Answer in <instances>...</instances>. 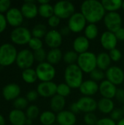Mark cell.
I'll list each match as a JSON object with an SVG mask.
<instances>
[{
	"instance_id": "ffe728a7",
	"label": "cell",
	"mask_w": 124,
	"mask_h": 125,
	"mask_svg": "<svg viewBox=\"0 0 124 125\" xmlns=\"http://www.w3.org/2000/svg\"><path fill=\"white\" fill-rule=\"evenodd\" d=\"M20 11L23 17L28 19H33L39 14L38 7L34 1H26L22 5Z\"/></svg>"
},
{
	"instance_id": "7dc6e473",
	"label": "cell",
	"mask_w": 124,
	"mask_h": 125,
	"mask_svg": "<svg viewBox=\"0 0 124 125\" xmlns=\"http://www.w3.org/2000/svg\"><path fill=\"white\" fill-rule=\"evenodd\" d=\"M38 93H37V91H34V90H32V91H30V92H29L28 93H27V94H26V99H27V100L28 101H29V102H34V101H35V100H37V97H38Z\"/></svg>"
},
{
	"instance_id": "6125c7cd",
	"label": "cell",
	"mask_w": 124,
	"mask_h": 125,
	"mask_svg": "<svg viewBox=\"0 0 124 125\" xmlns=\"http://www.w3.org/2000/svg\"></svg>"
},
{
	"instance_id": "680465c9",
	"label": "cell",
	"mask_w": 124,
	"mask_h": 125,
	"mask_svg": "<svg viewBox=\"0 0 124 125\" xmlns=\"http://www.w3.org/2000/svg\"><path fill=\"white\" fill-rule=\"evenodd\" d=\"M121 8H122V9H123V10H124V1H123V4H122V7H121Z\"/></svg>"
},
{
	"instance_id": "2e32d148",
	"label": "cell",
	"mask_w": 124,
	"mask_h": 125,
	"mask_svg": "<svg viewBox=\"0 0 124 125\" xmlns=\"http://www.w3.org/2000/svg\"><path fill=\"white\" fill-rule=\"evenodd\" d=\"M117 90L118 89L116 88V86L107 79L102 81L99 86V92L104 98L112 100L115 97Z\"/></svg>"
},
{
	"instance_id": "94428289",
	"label": "cell",
	"mask_w": 124,
	"mask_h": 125,
	"mask_svg": "<svg viewBox=\"0 0 124 125\" xmlns=\"http://www.w3.org/2000/svg\"></svg>"
},
{
	"instance_id": "d6986e66",
	"label": "cell",
	"mask_w": 124,
	"mask_h": 125,
	"mask_svg": "<svg viewBox=\"0 0 124 125\" xmlns=\"http://www.w3.org/2000/svg\"><path fill=\"white\" fill-rule=\"evenodd\" d=\"M77 122V117L75 114L70 111L64 110L56 115V122L58 125H75Z\"/></svg>"
},
{
	"instance_id": "f5cc1de1",
	"label": "cell",
	"mask_w": 124,
	"mask_h": 125,
	"mask_svg": "<svg viewBox=\"0 0 124 125\" xmlns=\"http://www.w3.org/2000/svg\"><path fill=\"white\" fill-rule=\"evenodd\" d=\"M70 32L71 31L68 26H63L60 30V33L62 36H68L70 34Z\"/></svg>"
},
{
	"instance_id": "681fc988",
	"label": "cell",
	"mask_w": 124,
	"mask_h": 125,
	"mask_svg": "<svg viewBox=\"0 0 124 125\" xmlns=\"http://www.w3.org/2000/svg\"><path fill=\"white\" fill-rule=\"evenodd\" d=\"M115 98L119 103L124 104V89H118L116 94H115Z\"/></svg>"
},
{
	"instance_id": "30bf717a",
	"label": "cell",
	"mask_w": 124,
	"mask_h": 125,
	"mask_svg": "<svg viewBox=\"0 0 124 125\" xmlns=\"http://www.w3.org/2000/svg\"><path fill=\"white\" fill-rule=\"evenodd\" d=\"M34 61V53L29 49H23L18 53L16 64L19 68L23 69V70L31 68Z\"/></svg>"
},
{
	"instance_id": "9c48e42d",
	"label": "cell",
	"mask_w": 124,
	"mask_h": 125,
	"mask_svg": "<svg viewBox=\"0 0 124 125\" xmlns=\"http://www.w3.org/2000/svg\"><path fill=\"white\" fill-rule=\"evenodd\" d=\"M87 21L80 12H75L69 19L67 26L69 28L71 32L80 33L86 27Z\"/></svg>"
},
{
	"instance_id": "4dcf8cb0",
	"label": "cell",
	"mask_w": 124,
	"mask_h": 125,
	"mask_svg": "<svg viewBox=\"0 0 124 125\" xmlns=\"http://www.w3.org/2000/svg\"><path fill=\"white\" fill-rule=\"evenodd\" d=\"M99 34V29L94 23H89L84 29V36L88 40H92L97 37Z\"/></svg>"
},
{
	"instance_id": "7bdbcfd3",
	"label": "cell",
	"mask_w": 124,
	"mask_h": 125,
	"mask_svg": "<svg viewBox=\"0 0 124 125\" xmlns=\"http://www.w3.org/2000/svg\"><path fill=\"white\" fill-rule=\"evenodd\" d=\"M109 56H110L111 60L115 62H119L122 59V53L118 48H115V49L109 51Z\"/></svg>"
},
{
	"instance_id": "8992f818",
	"label": "cell",
	"mask_w": 124,
	"mask_h": 125,
	"mask_svg": "<svg viewBox=\"0 0 124 125\" xmlns=\"http://www.w3.org/2000/svg\"><path fill=\"white\" fill-rule=\"evenodd\" d=\"M35 70L37 78L42 82L52 81L56 76V69L54 66L47 62L39 63Z\"/></svg>"
},
{
	"instance_id": "ab89813d",
	"label": "cell",
	"mask_w": 124,
	"mask_h": 125,
	"mask_svg": "<svg viewBox=\"0 0 124 125\" xmlns=\"http://www.w3.org/2000/svg\"><path fill=\"white\" fill-rule=\"evenodd\" d=\"M47 53H46V51L43 48L35 51H34V59L37 62H39V63L44 62L45 60L47 59Z\"/></svg>"
},
{
	"instance_id": "f907efd6",
	"label": "cell",
	"mask_w": 124,
	"mask_h": 125,
	"mask_svg": "<svg viewBox=\"0 0 124 125\" xmlns=\"http://www.w3.org/2000/svg\"><path fill=\"white\" fill-rule=\"evenodd\" d=\"M116 38L118 40L120 41H124V27H121L120 29H118L115 33Z\"/></svg>"
},
{
	"instance_id": "f35d334b",
	"label": "cell",
	"mask_w": 124,
	"mask_h": 125,
	"mask_svg": "<svg viewBox=\"0 0 124 125\" xmlns=\"http://www.w3.org/2000/svg\"><path fill=\"white\" fill-rule=\"evenodd\" d=\"M29 45L31 49H32L34 51H35L42 48L43 43H42V41L41 40V39L32 37L29 42Z\"/></svg>"
},
{
	"instance_id": "db71d44e",
	"label": "cell",
	"mask_w": 124,
	"mask_h": 125,
	"mask_svg": "<svg viewBox=\"0 0 124 125\" xmlns=\"http://www.w3.org/2000/svg\"><path fill=\"white\" fill-rule=\"evenodd\" d=\"M0 125H5V120L1 114H0Z\"/></svg>"
},
{
	"instance_id": "74e56055",
	"label": "cell",
	"mask_w": 124,
	"mask_h": 125,
	"mask_svg": "<svg viewBox=\"0 0 124 125\" xmlns=\"http://www.w3.org/2000/svg\"><path fill=\"white\" fill-rule=\"evenodd\" d=\"M28 100L25 97H18L14 100L13 105L15 109L22 111L23 109L26 108L28 105Z\"/></svg>"
},
{
	"instance_id": "11a10c76",
	"label": "cell",
	"mask_w": 124,
	"mask_h": 125,
	"mask_svg": "<svg viewBox=\"0 0 124 125\" xmlns=\"http://www.w3.org/2000/svg\"><path fill=\"white\" fill-rule=\"evenodd\" d=\"M38 3L39 4V5L40 4H48L49 1L48 0H39Z\"/></svg>"
},
{
	"instance_id": "d4e9b609",
	"label": "cell",
	"mask_w": 124,
	"mask_h": 125,
	"mask_svg": "<svg viewBox=\"0 0 124 125\" xmlns=\"http://www.w3.org/2000/svg\"><path fill=\"white\" fill-rule=\"evenodd\" d=\"M112 60L109 56V53L106 52H102L96 56V64L97 68L102 70L106 71L111 66Z\"/></svg>"
},
{
	"instance_id": "83f0119b",
	"label": "cell",
	"mask_w": 124,
	"mask_h": 125,
	"mask_svg": "<svg viewBox=\"0 0 124 125\" xmlns=\"http://www.w3.org/2000/svg\"><path fill=\"white\" fill-rule=\"evenodd\" d=\"M102 4L107 12H116L122 7L123 1L121 0H103Z\"/></svg>"
},
{
	"instance_id": "4316f807",
	"label": "cell",
	"mask_w": 124,
	"mask_h": 125,
	"mask_svg": "<svg viewBox=\"0 0 124 125\" xmlns=\"http://www.w3.org/2000/svg\"><path fill=\"white\" fill-rule=\"evenodd\" d=\"M63 55L62 51L59 48L50 49L47 53V62L52 65L57 64L63 59Z\"/></svg>"
},
{
	"instance_id": "bcb514c9",
	"label": "cell",
	"mask_w": 124,
	"mask_h": 125,
	"mask_svg": "<svg viewBox=\"0 0 124 125\" xmlns=\"http://www.w3.org/2000/svg\"><path fill=\"white\" fill-rule=\"evenodd\" d=\"M96 125H116V122L110 118H102L98 120Z\"/></svg>"
},
{
	"instance_id": "484cf974",
	"label": "cell",
	"mask_w": 124,
	"mask_h": 125,
	"mask_svg": "<svg viewBox=\"0 0 124 125\" xmlns=\"http://www.w3.org/2000/svg\"><path fill=\"white\" fill-rule=\"evenodd\" d=\"M66 105V100L64 97H61L58 94H56L50 99V109L54 113H59L64 111V108Z\"/></svg>"
},
{
	"instance_id": "ee69618b",
	"label": "cell",
	"mask_w": 124,
	"mask_h": 125,
	"mask_svg": "<svg viewBox=\"0 0 124 125\" xmlns=\"http://www.w3.org/2000/svg\"><path fill=\"white\" fill-rule=\"evenodd\" d=\"M60 22H61V19L55 15H53L50 18L48 19V23L52 28H56L60 24Z\"/></svg>"
},
{
	"instance_id": "7a4b0ae2",
	"label": "cell",
	"mask_w": 124,
	"mask_h": 125,
	"mask_svg": "<svg viewBox=\"0 0 124 125\" xmlns=\"http://www.w3.org/2000/svg\"><path fill=\"white\" fill-rule=\"evenodd\" d=\"M64 80L71 89H79L83 82V73L77 64L68 65L64 70Z\"/></svg>"
},
{
	"instance_id": "f546056e",
	"label": "cell",
	"mask_w": 124,
	"mask_h": 125,
	"mask_svg": "<svg viewBox=\"0 0 124 125\" xmlns=\"http://www.w3.org/2000/svg\"><path fill=\"white\" fill-rule=\"evenodd\" d=\"M21 76H22L23 80L26 83H29V84L34 83L38 79L37 73H36V70L32 68H29V69H26L23 70Z\"/></svg>"
},
{
	"instance_id": "277c9868",
	"label": "cell",
	"mask_w": 124,
	"mask_h": 125,
	"mask_svg": "<svg viewBox=\"0 0 124 125\" xmlns=\"http://www.w3.org/2000/svg\"><path fill=\"white\" fill-rule=\"evenodd\" d=\"M17 50L14 45L4 43L0 46V65L7 67L16 62Z\"/></svg>"
},
{
	"instance_id": "1f68e13d",
	"label": "cell",
	"mask_w": 124,
	"mask_h": 125,
	"mask_svg": "<svg viewBox=\"0 0 124 125\" xmlns=\"http://www.w3.org/2000/svg\"><path fill=\"white\" fill-rule=\"evenodd\" d=\"M38 12L40 16L44 18H50L54 15L53 6L50 3L45 4H40L38 7Z\"/></svg>"
},
{
	"instance_id": "52a82bcc",
	"label": "cell",
	"mask_w": 124,
	"mask_h": 125,
	"mask_svg": "<svg viewBox=\"0 0 124 125\" xmlns=\"http://www.w3.org/2000/svg\"><path fill=\"white\" fill-rule=\"evenodd\" d=\"M32 37L31 32L26 27L19 26L12 30L10 34V39L12 42L17 45L29 44Z\"/></svg>"
},
{
	"instance_id": "9a60e30c",
	"label": "cell",
	"mask_w": 124,
	"mask_h": 125,
	"mask_svg": "<svg viewBox=\"0 0 124 125\" xmlns=\"http://www.w3.org/2000/svg\"><path fill=\"white\" fill-rule=\"evenodd\" d=\"M62 41L63 36L61 34L60 31L55 29L48 31L45 36V42L46 45L51 49L58 48L61 45Z\"/></svg>"
},
{
	"instance_id": "7402d4cb",
	"label": "cell",
	"mask_w": 124,
	"mask_h": 125,
	"mask_svg": "<svg viewBox=\"0 0 124 125\" xmlns=\"http://www.w3.org/2000/svg\"><path fill=\"white\" fill-rule=\"evenodd\" d=\"M73 49L77 54H81L88 51L90 42L85 36H78L73 41Z\"/></svg>"
},
{
	"instance_id": "8d00e7d4",
	"label": "cell",
	"mask_w": 124,
	"mask_h": 125,
	"mask_svg": "<svg viewBox=\"0 0 124 125\" xmlns=\"http://www.w3.org/2000/svg\"><path fill=\"white\" fill-rule=\"evenodd\" d=\"M90 77L91 80L96 82L98 81L102 82V81H104V78H105V73H104V71L96 68L90 73Z\"/></svg>"
},
{
	"instance_id": "d6a6232c",
	"label": "cell",
	"mask_w": 124,
	"mask_h": 125,
	"mask_svg": "<svg viewBox=\"0 0 124 125\" xmlns=\"http://www.w3.org/2000/svg\"><path fill=\"white\" fill-rule=\"evenodd\" d=\"M47 28L44 24L42 23H38L35 25L31 31V34L32 37H37L39 39H41L42 37H45V36L47 34Z\"/></svg>"
},
{
	"instance_id": "e575fe53",
	"label": "cell",
	"mask_w": 124,
	"mask_h": 125,
	"mask_svg": "<svg viewBox=\"0 0 124 125\" xmlns=\"http://www.w3.org/2000/svg\"><path fill=\"white\" fill-rule=\"evenodd\" d=\"M71 88L66 83H62L58 85H57V92L56 94L63 97H68L70 93H71Z\"/></svg>"
},
{
	"instance_id": "603a6c76",
	"label": "cell",
	"mask_w": 124,
	"mask_h": 125,
	"mask_svg": "<svg viewBox=\"0 0 124 125\" xmlns=\"http://www.w3.org/2000/svg\"><path fill=\"white\" fill-rule=\"evenodd\" d=\"M27 117L23 111L14 109L9 114V120L12 125H25Z\"/></svg>"
},
{
	"instance_id": "ba28073f",
	"label": "cell",
	"mask_w": 124,
	"mask_h": 125,
	"mask_svg": "<svg viewBox=\"0 0 124 125\" xmlns=\"http://www.w3.org/2000/svg\"><path fill=\"white\" fill-rule=\"evenodd\" d=\"M103 20L105 26L109 31L115 33L122 27V18L117 12H107Z\"/></svg>"
},
{
	"instance_id": "3957f363",
	"label": "cell",
	"mask_w": 124,
	"mask_h": 125,
	"mask_svg": "<svg viewBox=\"0 0 124 125\" xmlns=\"http://www.w3.org/2000/svg\"><path fill=\"white\" fill-rule=\"evenodd\" d=\"M77 64L83 73L90 74L92 71L97 68L96 55L91 51H87L79 54Z\"/></svg>"
},
{
	"instance_id": "d590c367",
	"label": "cell",
	"mask_w": 124,
	"mask_h": 125,
	"mask_svg": "<svg viewBox=\"0 0 124 125\" xmlns=\"http://www.w3.org/2000/svg\"><path fill=\"white\" fill-rule=\"evenodd\" d=\"M26 115L27 119L33 121L34 119H36L39 116V109L36 105H30L27 108Z\"/></svg>"
},
{
	"instance_id": "e0dca14e",
	"label": "cell",
	"mask_w": 124,
	"mask_h": 125,
	"mask_svg": "<svg viewBox=\"0 0 124 125\" xmlns=\"http://www.w3.org/2000/svg\"><path fill=\"white\" fill-rule=\"evenodd\" d=\"M23 15L18 8H10L6 13V20L10 26L19 27L23 21Z\"/></svg>"
},
{
	"instance_id": "c3c4849f",
	"label": "cell",
	"mask_w": 124,
	"mask_h": 125,
	"mask_svg": "<svg viewBox=\"0 0 124 125\" xmlns=\"http://www.w3.org/2000/svg\"><path fill=\"white\" fill-rule=\"evenodd\" d=\"M7 21L6 20V17L3 14L0 13V34L5 30L7 26Z\"/></svg>"
},
{
	"instance_id": "6da1fadb",
	"label": "cell",
	"mask_w": 124,
	"mask_h": 125,
	"mask_svg": "<svg viewBox=\"0 0 124 125\" xmlns=\"http://www.w3.org/2000/svg\"><path fill=\"white\" fill-rule=\"evenodd\" d=\"M80 12L83 15L87 22L94 23L104 19L106 11L102 4L98 0H86L80 6Z\"/></svg>"
},
{
	"instance_id": "9f6ffc18",
	"label": "cell",
	"mask_w": 124,
	"mask_h": 125,
	"mask_svg": "<svg viewBox=\"0 0 124 125\" xmlns=\"http://www.w3.org/2000/svg\"><path fill=\"white\" fill-rule=\"evenodd\" d=\"M116 125H124V117L116 123Z\"/></svg>"
},
{
	"instance_id": "4fadbf2b",
	"label": "cell",
	"mask_w": 124,
	"mask_h": 125,
	"mask_svg": "<svg viewBox=\"0 0 124 125\" xmlns=\"http://www.w3.org/2000/svg\"><path fill=\"white\" fill-rule=\"evenodd\" d=\"M100 43L104 49L110 51L116 48L118 39L116 38L115 33L107 30L102 34L100 37Z\"/></svg>"
},
{
	"instance_id": "7c38bea8",
	"label": "cell",
	"mask_w": 124,
	"mask_h": 125,
	"mask_svg": "<svg viewBox=\"0 0 124 125\" xmlns=\"http://www.w3.org/2000/svg\"><path fill=\"white\" fill-rule=\"evenodd\" d=\"M37 92L42 97H53L56 94L57 85L53 81L41 82L37 86Z\"/></svg>"
},
{
	"instance_id": "f6af8a7d",
	"label": "cell",
	"mask_w": 124,
	"mask_h": 125,
	"mask_svg": "<svg viewBox=\"0 0 124 125\" xmlns=\"http://www.w3.org/2000/svg\"><path fill=\"white\" fill-rule=\"evenodd\" d=\"M11 1L10 0H0V13L7 12L10 10Z\"/></svg>"
},
{
	"instance_id": "5b68a950",
	"label": "cell",
	"mask_w": 124,
	"mask_h": 125,
	"mask_svg": "<svg viewBox=\"0 0 124 125\" xmlns=\"http://www.w3.org/2000/svg\"><path fill=\"white\" fill-rule=\"evenodd\" d=\"M54 15L60 19H69L75 12V7L69 1H59L53 6Z\"/></svg>"
},
{
	"instance_id": "b9f144b4",
	"label": "cell",
	"mask_w": 124,
	"mask_h": 125,
	"mask_svg": "<svg viewBox=\"0 0 124 125\" xmlns=\"http://www.w3.org/2000/svg\"><path fill=\"white\" fill-rule=\"evenodd\" d=\"M84 122L87 125H96V122H98V119L96 114L94 113H88L86 114L84 116Z\"/></svg>"
},
{
	"instance_id": "8fae6325",
	"label": "cell",
	"mask_w": 124,
	"mask_h": 125,
	"mask_svg": "<svg viewBox=\"0 0 124 125\" xmlns=\"http://www.w3.org/2000/svg\"><path fill=\"white\" fill-rule=\"evenodd\" d=\"M105 77L107 81L115 86L124 83V72L120 67L111 66L105 72Z\"/></svg>"
},
{
	"instance_id": "6f0895ef",
	"label": "cell",
	"mask_w": 124,
	"mask_h": 125,
	"mask_svg": "<svg viewBox=\"0 0 124 125\" xmlns=\"http://www.w3.org/2000/svg\"><path fill=\"white\" fill-rule=\"evenodd\" d=\"M31 124H32V120H31V119H26V125H31Z\"/></svg>"
},
{
	"instance_id": "91938a15",
	"label": "cell",
	"mask_w": 124,
	"mask_h": 125,
	"mask_svg": "<svg viewBox=\"0 0 124 125\" xmlns=\"http://www.w3.org/2000/svg\"><path fill=\"white\" fill-rule=\"evenodd\" d=\"M122 109H123V111H124V105H123V108H122Z\"/></svg>"
},
{
	"instance_id": "60d3db41",
	"label": "cell",
	"mask_w": 124,
	"mask_h": 125,
	"mask_svg": "<svg viewBox=\"0 0 124 125\" xmlns=\"http://www.w3.org/2000/svg\"><path fill=\"white\" fill-rule=\"evenodd\" d=\"M110 115V118L112 119L113 121H115V122H119L124 117V111L121 108H115Z\"/></svg>"
},
{
	"instance_id": "836d02e7",
	"label": "cell",
	"mask_w": 124,
	"mask_h": 125,
	"mask_svg": "<svg viewBox=\"0 0 124 125\" xmlns=\"http://www.w3.org/2000/svg\"><path fill=\"white\" fill-rule=\"evenodd\" d=\"M79 54H77L75 51H68L63 55V60L68 65L76 64L77 62Z\"/></svg>"
},
{
	"instance_id": "5bb4252c",
	"label": "cell",
	"mask_w": 124,
	"mask_h": 125,
	"mask_svg": "<svg viewBox=\"0 0 124 125\" xmlns=\"http://www.w3.org/2000/svg\"><path fill=\"white\" fill-rule=\"evenodd\" d=\"M80 111L85 114L93 113L97 108V102L91 97L83 96L76 102Z\"/></svg>"
},
{
	"instance_id": "44dd1931",
	"label": "cell",
	"mask_w": 124,
	"mask_h": 125,
	"mask_svg": "<svg viewBox=\"0 0 124 125\" xmlns=\"http://www.w3.org/2000/svg\"><path fill=\"white\" fill-rule=\"evenodd\" d=\"M20 94V88L16 83H10L6 85L2 89V95L7 100H15Z\"/></svg>"
},
{
	"instance_id": "816d5d0a",
	"label": "cell",
	"mask_w": 124,
	"mask_h": 125,
	"mask_svg": "<svg viewBox=\"0 0 124 125\" xmlns=\"http://www.w3.org/2000/svg\"><path fill=\"white\" fill-rule=\"evenodd\" d=\"M69 111H70L71 112H72L73 114H78L79 112H80V110H79V108H78V106H77V103H72V104L69 105Z\"/></svg>"
},
{
	"instance_id": "ac0fdd59",
	"label": "cell",
	"mask_w": 124,
	"mask_h": 125,
	"mask_svg": "<svg viewBox=\"0 0 124 125\" xmlns=\"http://www.w3.org/2000/svg\"><path fill=\"white\" fill-rule=\"evenodd\" d=\"M99 84L97 82L90 79L84 81L80 85L79 90L80 92L86 97H91L95 95L99 92Z\"/></svg>"
},
{
	"instance_id": "cb8c5ba5",
	"label": "cell",
	"mask_w": 124,
	"mask_h": 125,
	"mask_svg": "<svg viewBox=\"0 0 124 125\" xmlns=\"http://www.w3.org/2000/svg\"><path fill=\"white\" fill-rule=\"evenodd\" d=\"M97 108L104 114H110L115 109V104L111 99L102 97L97 102Z\"/></svg>"
},
{
	"instance_id": "f1b7e54d",
	"label": "cell",
	"mask_w": 124,
	"mask_h": 125,
	"mask_svg": "<svg viewBox=\"0 0 124 125\" xmlns=\"http://www.w3.org/2000/svg\"><path fill=\"white\" fill-rule=\"evenodd\" d=\"M39 121L42 125H53L56 122V115L52 111H45L40 114Z\"/></svg>"
}]
</instances>
